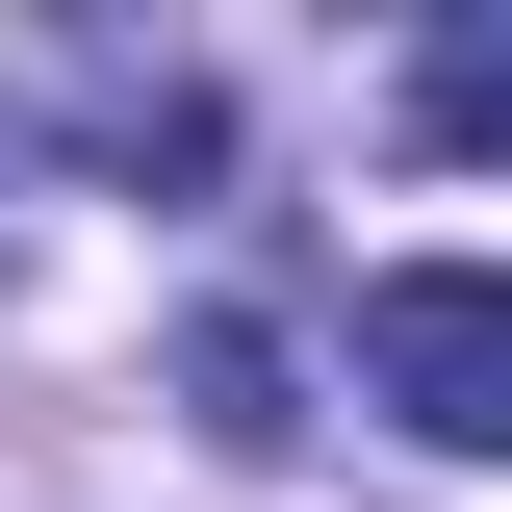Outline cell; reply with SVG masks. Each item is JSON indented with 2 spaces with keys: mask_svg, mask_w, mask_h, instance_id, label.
I'll return each instance as SVG.
<instances>
[{
  "mask_svg": "<svg viewBox=\"0 0 512 512\" xmlns=\"http://www.w3.org/2000/svg\"><path fill=\"white\" fill-rule=\"evenodd\" d=\"M359 410H410L436 461H512V282L487 256H384L359 282Z\"/></svg>",
  "mask_w": 512,
  "mask_h": 512,
  "instance_id": "obj_1",
  "label": "cell"
},
{
  "mask_svg": "<svg viewBox=\"0 0 512 512\" xmlns=\"http://www.w3.org/2000/svg\"><path fill=\"white\" fill-rule=\"evenodd\" d=\"M410 103H436V128H461V154H512V26H461V52H436V77H410Z\"/></svg>",
  "mask_w": 512,
  "mask_h": 512,
  "instance_id": "obj_2",
  "label": "cell"
}]
</instances>
